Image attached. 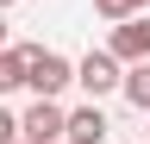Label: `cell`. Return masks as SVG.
<instances>
[{
	"instance_id": "6da1fadb",
	"label": "cell",
	"mask_w": 150,
	"mask_h": 144,
	"mask_svg": "<svg viewBox=\"0 0 150 144\" xmlns=\"http://www.w3.org/2000/svg\"><path fill=\"white\" fill-rule=\"evenodd\" d=\"M19 63H25V88L38 100H56L63 88L75 82V63L63 50H44V44H19Z\"/></svg>"
},
{
	"instance_id": "52a82bcc",
	"label": "cell",
	"mask_w": 150,
	"mask_h": 144,
	"mask_svg": "<svg viewBox=\"0 0 150 144\" xmlns=\"http://www.w3.org/2000/svg\"><path fill=\"white\" fill-rule=\"evenodd\" d=\"M13 88H25V63H19V50L0 44V100H6Z\"/></svg>"
},
{
	"instance_id": "8fae6325",
	"label": "cell",
	"mask_w": 150,
	"mask_h": 144,
	"mask_svg": "<svg viewBox=\"0 0 150 144\" xmlns=\"http://www.w3.org/2000/svg\"><path fill=\"white\" fill-rule=\"evenodd\" d=\"M0 6H13V0H0Z\"/></svg>"
},
{
	"instance_id": "5bb4252c",
	"label": "cell",
	"mask_w": 150,
	"mask_h": 144,
	"mask_svg": "<svg viewBox=\"0 0 150 144\" xmlns=\"http://www.w3.org/2000/svg\"><path fill=\"white\" fill-rule=\"evenodd\" d=\"M144 144H150V138H144Z\"/></svg>"
},
{
	"instance_id": "8992f818",
	"label": "cell",
	"mask_w": 150,
	"mask_h": 144,
	"mask_svg": "<svg viewBox=\"0 0 150 144\" xmlns=\"http://www.w3.org/2000/svg\"><path fill=\"white\" fill-rule=\"evenodd\" d=\"M119 94L138 106V113H150V63H125L119 69Z\"/></svg>"
},
{
	"instance_id": "9c48e42d",
	"label": "cell",
	"mask_w": 150,
	"mask_h": 144,
	"mask_svg": "<svg viewBox=\"0 0 150 144\" xmlns=\"http://www.w3.org/2000/svg\"><path fill=\"white\" fill-rule=\"evenodd\" d=\"M19 138V113H6V106H0V144H13Z\"/></svg>"
},
{
	"instance_id": "277c9868",
	"label": "cell",
	"mask_w": 150,
	"mask_h": 144,
	"mask_svg": "<svg viewBox=\"0 0 150 144\" xmlns=\"http://www.w3.org/2000/svg\"><path fill=\"white\" fill-rule=\"evenodd\" d=\"M119 57H106V50H88L81 63H75V82L88 88V100H100V94H112V88H119Z\"/></svg>"
},
{
	"instance_id": "4fadbf2b",
	"label": "cell",
	"mask_w": 150,
	"mask_h": 144,
	"mask_svg": "<svg viewBox=\"0 0 150 144\" xmlns=\"http://www.w3.org/2000/svg\"><path fill=\"white\" fill-rule=\"evenodd\" d=\"M13 144H25V138H13Z\"/></svg>"
},
{
	"instance_id": "3957f363",
	"label": "cell",
	"mask_w": 150,
	"mask_h": 144,
	"mask_svg": "<svg viewBox=\"0 0 150 144\" xmlns=\"http://www.w3.org/2000/svg\"><path fill=\"white\" fill-rule=\"evenodd\" d=\"M106 57H119V63H150V19H144V13H131V19L112 25Z\"/></svg>"
},
{
	"instance_id": "30bf717a",
	"label": "cell",
	"mask_w": 150,
	"mask_h": 144,
	"mask_svg": "<svg viewBox=\"0 0 150 144\" xmlns=\"http://www.w3.org/2000/svg\"><path fill=\"white\" fill-rule=\"evenodd\" d=\"M0 44H6V25H0Z\"/></svg>"
},
{
	"instance_id": "7c38bea8",
	"label": "cell",
	"mask_w": 150,
	"mask_h": 144,
	"mask_svg": "<svg viewBox=\"0 0 150 144\" xmlns=\"http://www.w3.org/2000/svg\"><path fill=\"white\" fill-rule=\"evenodd\" d=\"M138 6H150V0H138Z\"/></svg>"
},
{
	"instance_id": "ba28073f",
	"label": "cell",
	"mask_w": 150,
	"mask_h": 144,
	"mask_svg": "<svg viewBox=\"0 0 150 144\" xmlns=\"http://www.w3.org/2000/svg\"><path fill=\"white\" fill-rule=\"evenodd\" d=\"M94 13H100V19H131V13H138V0H94Z\"/></svg>"
},
{
	"instance_id": "7a4b0ae2",
	"label": "cell",
	"mask_w": 150,
	"mask_h": 144,
	"mask_svg": "<svg viewBox=\"0 0 150 144\" xmlns=\"http://www.w3.org/2000/svg\"><path fill=\"white\" fill-rule=\"evenodd\" d=\"M19 138L25 144H63V106L56 100H31L19 113Z\"/></svg>"
},
{
	"instance_id": "5b68a950",
	"label": "cell",
	"mask_w": 150,
	"mask_h": 144,
	"mask_svg": "<svg viewBox=\"0 0 150 144\" xmlns=\"http://www.w3.org/2000/svg\"><path fill=\"white\" fill-rule=\"evenodd\" d=\"M112 132L106 113H100V100H88V106H75V113H63V144H100Z\"/></svg>"
}]
</instances>
